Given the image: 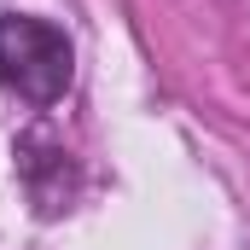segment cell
<instances>
[{
    "label": "cell",
    "mask_w": 250,
    "mask_h": 250,
    "mask_svg": "<svg viewBox=\"0 0 250 250\" xmlns=\"http://www.w3.org/2000/svg\"><path fill=\"white\" fill-rule=\"evenodd\" d=\"M76 76V47L53 18L12 12L0 18V87H12L29 105H59Z\"/></svg>",
    "instance_id": "6da1fadb"
},
{
    "label": "cell",
    "mask_w": 250,
    "mask_h": 250,
    "mask_svg": "<svg viewBox=\"0 0 250 250\" xmlns=\"http://www.w3.org/2000/svg\"><path fill=\"white\" fill-rule=\"evenodd\" d=\"M18 175H23V192H29L35 215L70 209V198H76V163H70V151H64L59 140L23 134L18 140Z\"/></svg>",
    "instance_id": "7a4b0ae2"
}]
</instances>
